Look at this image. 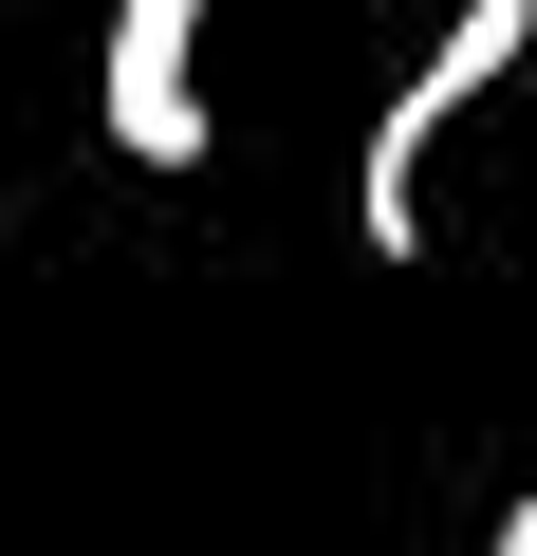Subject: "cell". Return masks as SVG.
<instances>
[{
    "label": "cell",
    "mask_w": 537,
    "mask_h": 556,
    "mask_svg": "<svg viewBox=\"0 0 537 556\" xmlns=\"http://www.w3.org/2000/svg\"><path fill=\"white\" fill-rule=\"evenodd\" d=\"M519 56H537V0H463V20L426 38V75L371 112V149H353V241H371V260H426V149H445Z\"/></svg>",
    "instance_id": "1"
},
{
    "label": "cell",
    "mask_w": 537,
    "mask_h": 556,
    "mask_svg": "<svg viewBox=\"0 0 537 556\" xmlns=\"http://www.w3.org/2000/svg\"><path fill=\"white\" fill-rule=\"evenodd\" d=\"M112 149L204 167V0H112Z\"/></svg>",
    "instance_id": "2"
},
{
    "label": "cell",
    "mask_w": 537,
    "mask_h": 556,
    "mask_svg": "<svg viewBox=\"0 0 537 556\" xmlns=\"http://www.w3.org/2000/svg\"><path fill=\"white\" fill-rule=\"evenodd\" d=\"M500 556H537V501H500Z\"/></svg>",
    "instance_id": "3"
}]
</instances>
